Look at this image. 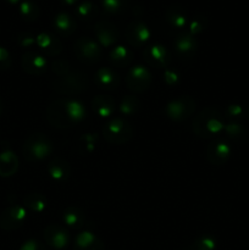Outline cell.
<instances>
[{
    "label": "cell",
    "mask_w": 249,
    "mask_h": 250,
    "mask_svg": "<svg viewBox=\"0 0 249 250\" xmlns=\"http://www.w3.org/2000/svg\"><path fill=\"white\" fill-rule=\"evenodd\" d=\"M225 128L224 117L217 109L212 106L204 107L192 122V129L199 138H211L219 136Z\"/></svg>",
    "instance_id": "obj_1"
},
{
    "label": "cell",
    "mask_w": 249,
    "mask_h": 250,
    "mask_svg": "<svg viewBox=\"0 0 249 250\" xmlns=\"http://www.w3.org/2000/svg\"><path fill=\"white\" fill-rule=\"evenodd\" d=\"M89 85L87 75L81 71H73L62 77H56L51 81L50 88L60 95L72 97L85 92Z\"/></svg>",
    "instance_id": "obj_2"
},
{
    "label": "cell",
    "mask_w": 249,
    "mask_h": 250,
    "mask_svg": "<svg viewBox=\"0 0 249 250\" xmlns=\"http://www.w3.org/2000/svg\"><path fill=\"white\" fill-rule=\"evenodd\" d=\"M53 153V142L44 133L31 134L22 146V155L29 163H36L48 158Z\"/></svg>",
    "instance_id": "obj_3"
},
{
    "label": "cell",
    "mask_w": 249,
    "mask_h": 250,
    "mask_svg": "<svg viewBox=\"0 0 249 250\" xmlns=\"http://www.w3.org/2000/svg\"><path fill=\"white\" fill-rule=\"evenodd\" d=\"M102 134L105 141L114 146H121L133 138V127L124 117H115L104 124Z\"/></svg>",
    "instance_id": "obj_4"
},
{
    "label": "cell",
    "mask_w": 249,
    "mask_h": 250,
    "mask_svg": "<svg viewBox=\"0 0 249 250\" xmlns=\"http://www.w3.org/2000/svg\"><path fill=\"white\" fill-rule=\"evenodd\" d=\"M197 109V103L189 95H182L171 100L165 107V112L168 119L173 121H183L194 114Z\"/></svg>",
    "instance_id": "obj_5"
},
{
    "label": "cell",
    "mask_w": 249,
    "mask_h": 250,
    "mask_svg": "<svg viewBox=\"0 0 249 250\" xmlns=\"http://www.w3.org/2000/svg\"><path fill=\"white\" fill-rule=\"evenodd\" d=\"M76 58L83 63L93 65L100 61L103 55V50L99 43L93 41L89 37H81L75 43Z\"/></svg>",
    "instance_id": "obj_6"
},
{
    "label": "cell",
    "mask_w": 249,
    "mask_h": 250,
    "mask_svg": "<svg viewBox=\"0 0 249 250\" xmlns=\"http://www.w3.org/2000/svg\"><path fill=\"white\" fill-rule=\"evenodd\" d=\"M46 120L53 127L59 129H68L75 126V122L66 112V99L60 98L46 107Z\"/></svg>",
    "instance_id": "obj_7"
},
{
    "label": "cell",
    "mask_w": 249,
    "mask_h": 250,
    "mask_svg": "<svg viewBox=\"0 0 249 250\" xmlns=\"http://www.w3.org/2000/svg\"><path fill=\"white\" fill-rule=\"evenodd\" d=\"M150 71L142 65H137L128 71L126 76V85L131 92L143 93L149 89L151 84Z\"/></svg>",
    "instance_id": "obj_8"
},
{
    "label": "cell",
    "mask_w": 249,
    "mask_h": 250,
    "mask_svg": "<svg viewBox=\"0 0 249 250\" xmlns=\"http://www.w3.org/2000/svg\"><path fill=\"white\" fill-rule=\"evenodd\" d=\"M27 211L21 205H11L0 215V229L4 231H16L23 225Z\"/></svg>",
    "instance_id": "obj_9"
},
{
    "label": "cell",
    "mask_w": 249,
    "mask_h": 250,
    "mask_svg": "<svg viewBox=\"0 0 249 250\" xmlns=\"http://www.w3.org/2000/svg\"><path fill=\"white\" fill-rule=\"evenodd\" d=\"M143 56L145 62L154 68H167L171 63V53L161 44H153L144 49Z\"/></svg>",
    "instance_id": "obj_10"
},
{
    "label": "cell",
    "mask_w": 249,
    "mask_h": 250,
    "mask_svg": "<svg viewBox=\"0 0 249 250\" xmlns=\"http://www.w3.org/2000/svg\"><path fill=\"white\" fill-rule=\"evenodd\" d=\"M232 148L228 142L224 139L212 141L205 149V158L212 165H222L229 159Z\"/></svg>",
    "instance_id": "obj_11"
},
{
    "label": "cell",
    "mask_w": 249,
    "mask_h": 250,
    "mask_svg": "<svg viewBox=\"0 0 249 250\" xmlns=\"http://www.w3.org/2000/svg\"><path fill=\"white\" fill-rule=\"evenodd\" d=\"M21 67L27 75L42 76L48 70V61L44 58V55L34 53V51H28L22 55Z\"/></svg>",
    "instance_id": "obj_12"
},
{
    "label": "cell",
    "mask_w": 249,
    "mask_h": 250,
    "mask_svg": "<svg viewBox=\"0 0 249 250\" xmlns=\"http://www.w3.org/2000/svg\"><path fill=\"white\" fill-rule=\"evenodd\" d=\"M150 39L148 26L141 21H134L127 26L126 41L132 48H142Z\"/></svg>",
    "instance_id": "obj_13"
},
{
    "label": "cell",
    "mask_w": 249,
    "mask_h": 250,
    "mask_svg": "<svg viewBox=\"0 0 249 250\" xmlns=\"http://www.w3.org/2000/svg\"><path fill=\"white\" fill-rule=\"evenodd\" d=\"M94 33L97 37L98 43L104 48L112 46L119 39V29L115 24H112L109 21H98L94 26Z\"/></svg>",
    "instance_id": "obj_14"
},
{
    "label": "cell",
    "mask_w": 249,
    "mask_h": 250,
    "mask_svg": "<svg viewBox=\"0 0 249 250\" xmlns=\"http://www.w3.org/2000/svg\"><path fill=\"white\" fill-rule=\"evenodd\" d=\"M173 48H175V53L178 58L182 60H189L197 53L198 43L194 36L188 32V33H181L176 37Z\"/></svg>",
    "instance_id": "obj_15"
},
{
    "label": "cell",
    "mask_w": 249,
    "mask_h": 250,
    "mask_svg": "<svg viewBox=\"0 0 249 250\" xmlns=\"http://www.w3.org/2000/svg\"><path fill=\"white\" fill-rule=\"evenodd\" d=\"M44 239L49 247L61 250L67 247L68 233L63 227L55 224H50L44 229Z\"/></svg>",
    "instance_id": "obj_16"
},
{
    "label": "cell",
    "mask_w": 249,
    "mask_h": 250,
    "mask_svg": "<svg viewBox=\"0 0 249 250\" xmlns=\"http://www.w3.org/2000/svg\"><path fill=\"white\" fill-rule=\"evenodd\" d=\"M94 82L98 88L106 92H112L120 85V76L114 68L102 67L95 72Z\"/></svg>",
    "instance_id": "obj_17"
},
{
    "label": "cell",
    "mask_w": 249,
    "mask_h": 250,
    "mask_svg": "<svg viewBox=\"0 0 249 250\" xmlns=\"http://www.w3.org/2000/svg\"><path fill=\"white\" fill-rule=\"evenodd\" d=\"M37 45L41 49L42 53L46 56H58L60 55L61 51H62L63 45L61 43V41L59 38H56L55 36L50 33H39L37 36Z\"/></svg>",
    "instance_id": "obj_18"
},
{
    "label": "cell",
    "mask_w": 249,
    "mask_h": 250,
    "mask_svg": "<svg viewBox=\"0 0 249 250\" xmlns=\"http://www.w3.org/2000/svg\"><path fill=\"white\" fill-rule=\"evenodd\" d=\"M92 109L99 117H110L116 110V103L110 95H97L92 99Z\"/></svg>",
    "instance_id": "obj_19"
},
{
    "label": "cell",
    "mask_w": 249,
    "mask_h": 250,
    "mask_svg": "<svg viewBox=\"0 0 249 250\" xmlns=\"http://www.w3.org/2000/svg\"><path fill=\"white\" fill-rule=\"evenodd\" d=\"M48 172L53 180L58 181V182H63L67 180L71 175V166L68 161H66L62 158L51 159L48 164Z\"/></svg>",
    "instance_id": "obj_20"
},
{
    "label": "cell",
    "mask_w": 249,
    "mask_h": 250,
    "mask_svg": "<svg viewBox=\"0 0 249 250\" xmlns=\"http://www.w3.org/2000/svg\"><path fill=\"white\" fill-rule=\"evenodd\" d=\"M75 250H105V244L92 232L84 231L76 237Z\"/></svg>",
    "instance_id": "obj_21"
},
{
    "label": "cell",
    "mask_w": 249,
    "mask_h": 250,
    "mask_svg": "<svg viewBox=\"0 0 249 250\" xmlns=\"http://www.w3.org/2000/svg\"><path fill=\"white\" fill-rule=\"evenodd\" d=\"M19 170V158L10 149L0 153V177H11Z\"/></svg>",
    "instance_id": "obj_22"
},
{
    "label": "cell",
    "mask_w": 249,
    "mask_h": 250,
    "mask_svg": "<svg viewBox=\"0 0 249 250\" xmlns=\"http://www.w3.org/2000/svg\"><path fill=\"white\" fill-rule=\"evenodd\" d=\"M132 60H133L132 50L122 45L115 46L109 54V61L114 67H127V66L131 65Z\"/></svg>",
    "instance_id": "obj_23"
},
{
    "label": "cell",
    "mask_w": 249,
    "mask_h": 250,
    "mask_svg": "<svg viewBox=\"0 0 249 250\" xmlns=\"http://www.w3.org/2000/svg\"><path fill=\"white\" fill-rule=\"evenodd\" d=\"M62 220L71 229H82L87 221L85 212L77 207H70L63 211Z\"/></svg>",
    "instance_id": "obj_24"
},
{
    "label": "cell",
    "mask_w": 249,
    "mask_h": 250,
    "mask_svg": "<svg viewBox=\"0 0 249 250\" xmlns=\"http://www.w3.org/2000/svg\"><path fill=\"white\" fill-rule=\"evenodd\" d=\"M54 28L60 36H71L76 31V21L66 12H60L54 19Z\"/></svg>",
    "instance_id": "obj_25"
},
{
    "label": "cell",
    "mask_w": 249,
    "mask_h": 250,
    "mask_svg": "<svg viewBox=\"0 0 249 250\" xmlns=\"http://www.w3.org/2000/svg\"><path fill=\"white\" fill-rule=\"evenodd\" d=\"M165 20L171 27L181 29L186 26L187 16H186L183 9L178 6H172L165 11Z\"/></svg>",
    "instance_id": "obj_26"
},
{
    "label": "cell",
    "mask_w": 249,
    "mask_h": 250,
    "mask_svg": "<svg viewBox=\"0 0 249 250\" xmlns=\"http://www.w3.org/2000/svg\"><path fill=\"white\" fill-rule=\"evenodd\" d=\"M23 204L27 209L33 212H43L46 209V198L41 193H29L23 198Z\"/></svg>",
    "instance_id": "obj_27"
},
{
    "label": "cell",
    "mask_w": 249,
    "mask_h": 250,
    "mask_svg": "<svg viewBox=\"0 0 249 250\" xmlns=\"http://www.w3.org/2000/svg\"><path fill=\"white\" fill-rule=\"evenodd\" d=\"M66 112H67L68 117L72 120L75 124L82 121L87 115V110L83 106L82 103L77 102V100H68L66 99Z\"/></svg>",
    "instance_id": "obj_28"
},
{
    "label": "cell",
    "mask_w": 249,
    "mask_h": 250,
    "mask_svg": "<svg viewBox=\"0 0 249 250\" xmlns=\"http://www.w3.org/2000/svg\"><path fill=\"white\" fill-rule=\"evenodd\" d=\"M139 109H141V100L134 95H127L121 100V104H120V111L126 116L137 114Z\"/></svg>",
    "instance_id": "obj_29"
},
{
    "label": "cell",
    "mask_w": 249,
    "mask_h": 250,
    "mask_svg": "<svg viewBox=\"0 0 249 250\" xmlns=\"http://www.w3.org/2000/svg\"><path fill=\"white\" fill-rule=\"evenodd\" d=\"M225 133L233 141H243L247 137V131L241 124L238 122H229V124L225 125L224 128Z\"/></svg>",
    "instance_id": "obj_30"
},
{
    "label": "cell",
    "mask_w": 249,
    "mask_h": 250,
    "mask_svg": "<svg viewBox=\"0 0 249 250\" xmlns=\"http://www.w3.org/2000/svg\"><path fill=\"white\" fill-rule=\"evenodd\" d=\"M20 14L26 21H36L39 17V9L36 4L31 1H23L20 5Z\"/></svg>",
    "instance_id": "obj_31"
},
{
    "label": "cell",
    "mask_w": 249,
    "mask_h": 250,
    "mask_svg": "<svg viewBox=\"0 0 249 250\" xmlns=\"http://www.w3.org/2000/svg\"><path fill=\"white\" fill-rule=\"evenodd\" d=\"M76 11H77V15L80 19L89 21V20L94 19V16L97 15V6H95L93 2L85 1L82 2L81 5H78Z\"/></svg>",
    "instance_id": "obj_32"
},
{
    "label": "cell",
    "mask_w": 249,
    "mask_h": 250,
    "mask_svg": "<svg viewBox=\"0 0 249 250\" xmlns=\"http://www.w3.org/2000/svg\"><path fill=\"white\" fill-rule=\"evenodd\" d=\"M216 241L210 236L199 237L190 246V250H215Z\"/></svg>",
    "instance_id": "obj_33"
},
{
    "label": "cell",
    "mask_w": 249,
    "mask_h": 250,
    "mask_svg": "<svg viewBox=\"0 0 249 250\" xmlns=\"http://www.w3.org/2000/svg\"><path fill=\"white\" fill-rule=\"evenodd\" d=\"M51 71L58 77H62L71 72V65L66 59H55L51 63Z\"/></svg>",
    "instance_id": "obj_34"
},
{
    "label": "cell",
    "mask_w": 249,
    "mask_h": 250,
    "mask_svg": "<svg viewBox=\"0 0 249 250\" xmlns=\"http://www.w3.org/2000/svg\"><path fill=\"white\" fill-rule=\"evenodd\" d=\"M102 4L107 14H119L126 7L127 0H102Z\"/></svg>",
    "instance_id": "obj_35"
},
{
    "label": "cell",
    "mask_w": 249,
    "mask_h": 250,
    "mask_svg": "<svg viewBox=\"0 0 249 250\" xmlns=\"http://www.w3.org/2000/svg\"><path fill=\"white\" fill-rule=\"evenodd\" d=\"M207 26H208V21L205 17H203V16L195 17V19L193 20L189 24V33L192 34V36L202 33V32L207 28Z\"/></svg>",
    "instance_id": "obj_36"
},
{
    "label": "cell",
    "mask_w": 249,
    "mask_h": 250,
    "mask_svg": "<svg viewBox=\"0 0 249 250\" xmlns=\"http://www.w3.org/2000/svg\"><path fill=\"white\" fill-rule=\"evenodd\" d=\"M17 43L22 46V48H29V46L37 44V38L29 32H21L17 37Z\"/></svg>",
    "instance_id": "obj_37"
},
{
    "label": "cell",
    "mask_w": 249,
    "mask_h": 250,
    "mask_svg": "<svg viewBox=\"0 0 249 250\" xmlns=\"http://www.w3.org/2000/svg\"><path fill=\"white\" fill-rule=\"evenodd\" d=\"M164 82L166 83V84L168 85V87H175V85H177L178 83H180V75H178L176 71L173 70H168V68H166L165 71H164Z\"/></svg>",
    "instance_id": "obj_38"
},
{
    "label": "cell",
    "mask_w": 249,
    "mask_h": 250,
    "mask_svg": "<svg viewBox=\"0 0 249 250\" xmlns=\"http://www.w3.org/2000/svg\"><path fill=\"white\" fill-rule=\"evenodd\" d=\"M225 116L232 120L241 119V117L243 116V107L238 104L228 105V106L226 107V110H225Z\"/></svg>",
    "instance_id": "obj_39"
},
{
    "label": "cell",
    "mask_w": 249,
    "mask_h": 250,
    "mask_svg": "<svg viewBox=\"0 0 249 250\" xmlns=\"http://www.w3.org/2000/svg\"><path fill=\"white\" fill-rule=\"evenodd\" d=\"M11 56L10 53L5 48L0 46V71H6L9 70L11 66Z\"/></svg>",
    "instance_id": "obj_40"
},
{
    "label": "cell",
    "mask_w": 249,
    "mask_h": 250,
    "mask_svg": "<svg viewBox=\"0 0 249 250\" xmlns=\"http://www.w3.org/2000/svg\"><path fill=\"white\" fill-rule=\"evenodd\" d=\"M98 139L97 134H93V133H87V134H83L81 137V142L82 143H95Z\"/></svg>",
    "instance_id": "obj_41"
},
{
    "label": "cell",
    "mask_w": 249,
    "mask_h": 250,
    "mask_svg": "<svg viewBox=\"0 0 249 250\" xmlns=\"http://www.w3.org/2000/svg\"><path fill=\"white\" fill-rule=\"evenodd\" d=\"M37 247H38V242L31 239V241H27L26 243L21 247V249L20 250H36Z\"/></svg>",
    "instance_id": "obj_42"
},
{
    "label": "cell",
    "mask_w": 249,
    "mask_h": 250,
    "mask_svg": "<svg viewBox=\"0 0 249 250\" xmlns=\"http://www.w3.org/2000/svg\"><path fill=\"white\" fill-rule=\"evenodd\" d=\"M62 2L66 5H73L77 2V0H62Z\"/></svg>",
    "instance_id": "obj_43"
},
{
    "label": "cell",
    "mask_w": 249,
    "mask_h": 250,
    "mask_svg": "<svg viewBox=\"0 0 249 250\" xmlns=\"http://www.w3.org/2000/svg\"><path fill=\"white\" fill-rule=\"evenodd\" d=\"M36 250H49V249L46 248V247L44 246L43 243H39V242H38V247H37Z\"/></svg>",
    "instance_id": "obj_44"
},
{
    "label": "cell",
    "mask_w": 249,
    "mask_h": 250,
    "mask_svg": "<svg viewBox=\"0 0 249 250\" xmlns=\"http://www.w3.org/2000/svg\"><path fill=\"white\" fill-rule=\"evenodd\" d=\"M2 111H4V102H2V99L0 98V116H1Z\"/></svg>",
    "instance_id": "obj_45"
},
{
    "label": "cell",
    "mask_w": 249,
    "mask_h": 250,
    "mask_svg": "<svg viewBox=\"0 0 249 250\" xmlns=\"http://www.w3.org/2000/svg\"><path fill=\"white\" fill-rule=\"evenodd\" d=\"M5 1H7V2H9V4L15 5V4H17V2H19L20 0H5Z\"/></svg>",
    "instance_id": "obj_46"
},
{
    "label": "cell",
    "mask_w": 249,
    "mask_h": 250,
    "mask_svg": "<svg viewBox=\"0 0 249 250\" xmlns=\"http://www.w3.org/2000/svg\"><path fill=\"white\" fill-rule=\"evenodd\" d=\"M247 116H248V120H249V106H248V110H247Z\"/></svg>",
    "instance_id": "obj_47"
}]
</instances>
